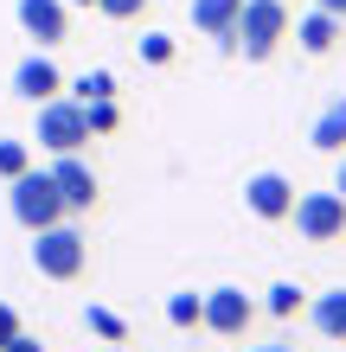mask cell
Returning a JSON list of instances; mask_svg holds the SVG:
<instances>
[{
    "instance_id": "2",
    "label": "cell",
    "mask_w": 346,
    "mask_h": 352,
    "mask_svg": "<svg viewBox=\"0 0 346 352\" xmlns=\"http://www.w3.org/2000/svg\"><path fill=\"white\" fill-rule=\"evenodd\" d=\"M84 263H90V243H84V231H71L65 218L45 224V231H32V269L45 282H77Z\"/></svg>"
},
{
    "instance_id": "25",
    "label": "cell",
    "mask_w": 346,
    "mask_h": 352,
    "mask_svg": "<svg viewBox=\"0 0 346 352\" xmlns=\"http://www.w3.org/2000/svg\"><path fill=\"white\" fill-rule=\"evenodd\" d=\"M321 13H334V19H346V0H321Z\"/></svg>"
},
{
    "instance_id": "9",
    "label": "cell",
    "mask_w": 346,
    "mask_h": 352,
    "mask_svg": "<svg viewBox=\"0 0 346 352\" xmlns=\"http://www.w3.org/2000/svg\"><path fill=\"white\" fill-rule=\"evenodd\" d=\"M19 26H26V38H39L52 52L71 38V7L65 0H19Z\"/></svg>"
},
{
    "instance_id": "10",
    "label": "cell",
    "mask_w": 346,
    "mask_h": 352,
    "mask_svg": "<svg viewBox=\"0 0 346 352\" xmlns=\"http://www.w3.org/2000/svg\"><path fill=\"white\" fill-rule=\"evenodd\" d=\"M13 90L26 96V102H45V96H65V71H58V65H52L45 52H32L26 65L13 71Z\"/></svg>"
},
{
    "instance_id": "8",
    "label": "cell",
    "mask_w": 346,
    "mask_h": 352,
    "mask_svg": "<svg viewBox=\"0 0 346 352\" xmlns=\"http://www.w3.org/2000/svg\"><path fill=\"white\" fill-rule=\"evenodd\" d=\"M52 179H58V199H65V212H90L96 192H103L84 154H58V160H52Z\"/></svg>"
},
{
    "instance_id": "11",
    "label": "cell",
    "mask_w": 346,
    "mask_h": 352,
    "mask_svg": "<svg viewBox=\"0 0 346 352\" xmlns=\"http://www.w3.org/2000/svg\"><path fill=\"white\" fill-rule=\"evenodd\" d=\"M237 13H244V0H193V26L206 32V38H218V52H237L231 45Z\"/></svg>"
},
{
    "instance_id": "14",
    "label": "cell",
    "mask_w": 346,
    "mask_h": 352,
    "mask_svg": "<svg viewBox=\"0 0 346 352\" xmlns=\"http://www.w3.org/2000/svg\"><path fill=\"white\" fill-rule=\"evenodd\" d=\"M308 148H321V154H346V96H334L327 109L314 116V129H308Z\"/></svg>"
},
{
    "instance_id": "20",
    "label": "cell",
    "mask_w": 346,
    "mask_h": 352,
    "mask_svg": "<svg viewBox=\"0 0 346 352\" xmlns=\"http://www.w3.org/2000/svg\"><path fill=\"white\" fill-rule=\"evenodd\" d=\"M84 116H90V135H116V122H122L116 96H103V102H84Z\"/></svg>"
},
{
    "instance_id": "4",
    "label": "cell",
    "mask_w": 346,
    "mask_h": 352,
    "mask_svg": "<svg viewBox=\"0 0 346 352\" xmlns=\"http://www.w3.org/2000/svg\"><path fill=\"white\" fill-rule=\"evenodd\" d=\"M32 141L45 154H84V141H90V116H84V102L77 96H45L39 102V129Z\"/></svg>"
},
{
    "instance_id": "27",
    "label": "cell",
    "mask_w": 346,
    "mask_h": 352,
    "mask_svg": "<svg viewBox=\"0 0 346 352\" xmlns=\"http://www.w3.org/2000/svg\"><path fill=\"white\" fill-rule=\"evenodd\" d=\"M250 352H295V346H250Z\"/></svg>"
},
{
    "instance_id": "6",
    "label": "cell",
    "mask_w": 346,
    "mask_h": 352,
    "mask_svg": "<svg viewBox=\"0 0 346 352\" xmlns=\"http://www.w3.org/2000/svg\"><path fill=\"white\" fill-rule=\"evenodd\" d=\"M250 320H257V301L244 295V288H206V333H218V340H244L250 333Z\"/></svg>"
},
{
    "instance_id": "19",
    "label": "cell",
    "mask_w": 346,
    "mask_h": 352,
    "mask_svg": "<svg viewBox=\"0 0 346 352\" xmlns=\"http://www.w3.org/2000/svg\"><path fill=\"white\" fill-rule=\"evenodd\" d=\"M26 167H32V148H26V141H0V179H19Z\"/></svg>"
},
{
    "instance_id": "1",
    "label": "cell",
    "mask_w": 346,
    "mask_h": 352,
    "mask_svg": "<svg viewBox=\"0 0 346 352\" xmlns=\"http://www.w3.org/2000/svg\"><path fill=\"white\" fill-rule=\"evenodd\" d=\"M289 7L282 0H244V13H237V32H231V45L250 58V65H263V58H276V45L289 38Z\"/></svg>"
},
{
    "instance_id": "3",
    "label": "cell",
    "mask_w": 346,
    "mask_h": 352,
    "mask_svg": "<svg viewBox=\"0 0 346 352\" xmlns=\"http://www.w3.org/2000/svg\"><path fill=\"white\" fill-rule=\"evenodd\" d=\"M13 192H7V212L26 224V231H45V224H58V218H71L65 212V199H58V179H52V167L39 173V167H26L19 179H7Z\"/></svg>"
},
{
    "instance_id": "23",
    "label": "cell",
    "mask_w": 346,
    "mask_h": 352,
    "mask_svg": "<svg viewBox=\"0 0 346 352\" xmlns=\"http://www.w3.org/2000/svg\"><path fill=\"white\" fill-rule=\"evenodd\" d=\"M13 333H19V314H13V307H7V301H0V346H7Z\"/></svg>"
},
{
    "instance_id": "18",
    "label": "cell",
    "mask_w": 346,
    "mask_h": 352,
    "mask_svg": "<svg viewBox=\"0 0 346 352\" xmlns=\"http://www.w3.org/2000/svg\"><path fill=\"white\" fill-rule=\"evenodd\" d=\"M206 320V295H173L167 301V327H199Z\"/></svg>"
},
{
    "instance_id": "22",
    "label": "cell",
    "mask_w": 346,
    "mask_h": 352,
    "mask_svg": "<svg viewBox=\"0 0 346 352\" xmlns=\"http://www.w3.org/2000/svg\"><path fill=\"white\" fill-rule=\"evenodd\" d=\"M96 13H109V19H141V13H148V0H96Z\"/></svg>"
},
{
    "instance_id": "28",
    "label": "cell",
    "mask_w": 346,
    "mask_h": 352,
    "mask_svg": "<svg viewBox=\"0 0 346 352\" xmlns=\"http://www.w3.org/2000/svg\"><path fill=\"white\" fill-rule=\"evenodd\" d=\"M65 7H96V0H65Z\"/></svg>"
},
{
    "instance_id": "21",
    "label": "cell",
    "mask_w": 346,
    "mask_h": 352,
    "mask_svg": "<svg viewBox=\"0 0 346 352\" xmlns=\"http://www.w3.org/2000/svg\"><path fill=\"white\" fill-rule=\"evenodd\" d=\"M141 58H148V65H173V38L167 32H148V38H141Z\"/></svg>"
},
{
    "instance_id": "17",
    "label": "cell",
    "mask_w": 346,
    "mask_h": 352,
    "mask_svg": "<svg viewBox=\"0 0 346 352\" xmlns=\"http://www.w3.org/2000/svg\"><path fill=\"white\" fill-rule=\"evenodd\" d=\"M71 96H77V102H103V96H116V77H109V71H84V77L71 84Z\"/></svg>"
},
{
    "instance_id": "13",
    "label": "cell",
    "mask_w": 346,
    "mask_h": 352,
    "mask_svg": "<svg viewBox=\"0 0 346 352\" xmlns=\"http://www.w3.org/2000/svg\"><path fill=\"white\" fill-rule=\"evenodd\" d=\"M308 327H314L321 340L346 346V282H340V288H327V295H314V301H308Z\"/></svg>"
},
{
    "instance_id": "15",
    "label": "cell",
    "mask_w": 346,
    "mask_h": 352,
    "mask_svg": "<svg viewBox=\"0 0 346 352\" xmlns=\"http://www.w3.org/2000/svg\"><path fill=\"white\" fill-rule=\"evenodd\" d=\"M263 307H270V320H295V314H308V295H301L295 282H276Z\"/></svg>"
},
{
    "instance_id": "16",
    "label": "cell",
    "mask_w": 346,
    "mask_h": 352,
    "mask_svg": "<svg viewBox=\"0 0 346 352\" xmlns=\"http://www.w3.org/2000/svg\"><path fill=\"white\" fill-rule=\"evenodd\" d=\"M84 327L96 340H109V346H122L129 340V327H122V314H109V307H84Z\"/></svg>"
},
{
    "instance_id": "7",
    "label": "cell",
    "mask_w": 346,
    "mask_h": 352,
    "mask_svg": "<svg viewBox=\"0 0 346 352\" xmlns=\"http://www.w3.org/2000/svg\"><path fill=\"white\" fill-rule=\"evenodd\" d=\"M244 205H250V218L282 224L295 212V179L289 173H250V179H244Z\"/></svg>"
},
{
    "instance_id": "24",
    "label": "cell",
    "mask_w": 346,
    "mask_h": 352,
    "mask_svg": "<svg viewBox=\"0 0 346 352\" xmlns=\"http://www.w3.org/2000/svg\"><path fill=\"white\" fill-rule=\"evenodd\" d=\"M0 352H39V340H32V333H26V327H19V333H13V340H7V346H0Z\"/></svg>"
},
{
    "instance_id": "5",
    "label": "cell",
    "mask_w": 346,
    "mask_h": 352,
    "mask_svg": "<svg viewBox=\"0 0 346 352\" xmlns=\"http://www.w3.org/2000/svg\"><path fill=\"white\" fill-rule=\"evenodd\" d=\"M295 231L301 243H346V199L340 192H295Z\"/></svg>"
},
{
    "instance_id": "26",
    "label": "cell",
    "mask_w": 346,
    "mask_h": 352,
    "mask_svg": "<svg viewBox=\"0 0 346 352\" xmlns=\"http://www.w3.org/2000/svg\"><path fill=\"white\" fill-rule=\"evenodd\" d=\"M334 192L346 199V154H340V173H334Z\"/></svg>"
},
{
    "instance_id": "12",
    "label": "cell",
    "mask_w": 346,
    "mask_h": 352,
    "mask_svg": "<svg viewBox=\"0 0 346 352\" xmlns=\"http://www.w3.org/2000/svg\"><path fill=\"white\" fill-rule=\"evenodd\" d=\"M289 32H295V45L308 52V58H327V52L340 45V32H346V19H334V13H321V7H314L308 19H295Z\"/></svg>"
}]
</instances>
